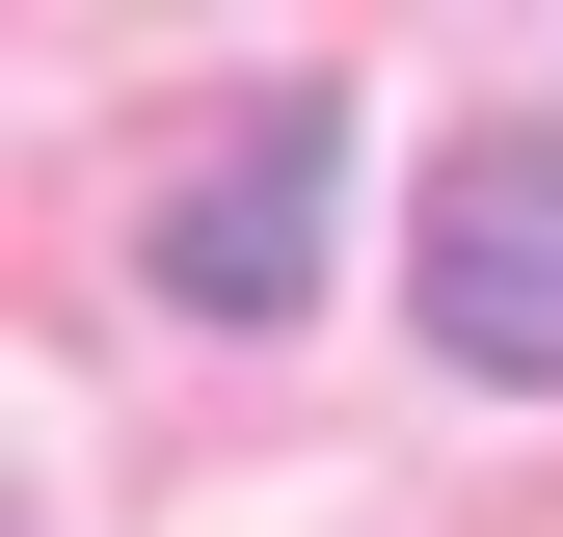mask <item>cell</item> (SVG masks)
Returning a JSON list of instances; mask_svg holds the SVG:
<instances>
[{"instance_id":"obj_1","label":"cell","mask_w":563,"mask_h":537,"mask_svg":"<svg viewBox=\"0 0 563 537\" xmlns=\"http://www.w3.org/2000/svg\"><path fill=\"white\" fill-rule=\"evenodd\" d=\"M322 216H349V81H268L216 162L162 188V296L188 322H296L322 296Z\"/></svg>"},{"instance_id":"obj_2","label":"cell","mask_w":563,"mask_h":537,"mask_svg":"<svg viewBox=\"0 0 563 537\" xmlns=\"http://www.w3.org/2000/svg\"><path fill=\"white\" fill-rule=\"evenodd\" d=\"M430 350L456 376H563V134H456L430 162Z\"/></svg>"}]
</instances>
